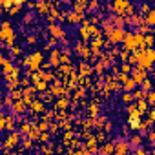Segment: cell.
Returning a JSON list of instances; mask_svg holds the SVG:
<instances>
[{
  "instance_id": "obj_1",
  "label": "cell",
  "mask_w": 155,
  "mask_h": 155,
  "mask_svg": "<svg viewBox=\"0 0 155 155\" xmlns=\"http://www.w3.org/2000/svg\"><path fill=\"white\" fill-rule=\"evenodd\" d=\"M40 62H42V53H35V55H31V57H28V58L24 60V64L29 66L31 71H37L38 66H40Z\"/></svg>"
},
{
  "instance_id": "obj_2",
  "label": "cell",
  "mask_w": 155,
  "mask_h": 155,
  "mask_svg": "<svg viewBox=\"0 0 155 155\" xmlns=\"http://www.w3.org/2000/svg\"><path fill=\"white\" fill-rule=\"evenodd\" d=\"M128 8H130V2H128V0H117V2L111 4V9L117 13V17L126 15V9Z\"/></svg>"
},
{
  "instance_id": "obj_3",
  "label": "cell",
  "mask_w": 155,
  "mask_h": 155,
  "mask_svg": "<svg viewBox=\"0 0 155 155\" xmlns=\"http://www.w3.org/2000/svg\"><path fill=\"white\" fill-rule=\"evenodd\" d=\"M124 35H126V29H122V28H113L111 31H108V37H110V40L113 44L120 42V40L124 38Z\"/></svg>"
},
{
  "instance_id": "obj_4",
  "label": "cell",
  "mask_w": 155,
  "mask_h": 155,
  "mask_svg": "<svg viewBox=\"0 0 155 155\" xmlns=\"http://www.w3.org/2000/svg\"><path fill=\"white\" fill-rule=\"evenodd\" d=\"M122 40H124V51H131V49H135V42H133V33H126Z\"/></svg>"
},
{
  "instance_id": "obj_5",
  "label": "cell",
  "mask_w": 155,
  "mask_h": 155,
  "mask_svg": "<svg viewBox=\"0 0 155 155\" xmlns=\"http://www.w3.org/2000/svg\"><path fill=\"white\" fill-rule=\"evenodd\" d=\"M146 79V71L144 70H140V68H135V70H133V82H135V84H139V82H142V80Z\"/></svg>"
},
{
  "instance_id": "obj_6",
  "label": "cell",
  "mask_w": 155,
  "mask_h": 155,
  "mask_svg": "<svg viewBox=\"0 0 155 155\" xmlns=\"http://www.w3.org/2000/svg\"><path fill=\"white\" fill-rule=\"evenodd\" d=\"M49 31H51V35L55 37V40L64 37V29L60 28V26H57V24H49Z\"/></svg>"
},
{
  "instance_id": "obj_7",
  "label": "cell",
  "mask_w": 155,
  "mask_h": 155,
  "mask_svg": "<svg viewBox=\"0 0 155 155\" xmlns=\"http://www.w3.org/2000/svg\"><path fill=\"white\" fill-rule=\"evenodd\" d=\"M128 142H117V146H113V152H115V155H126L128 153Z\"/></svg>"
},
{
  "instance_id": "obj_8",
  "label": "cell",
  "mask_w": 155,
  "mask_h": 155,
  "mask_svg": "<svg viewBox=\"0 0 155 155\" xmlns=\"http://www.w3.org/2000/svg\"><path fill=\"white\" fill-rule=\"evenodd\" d=\"M17 142H18V133H15V131H13L11 135H9V139L6 140V146H8V148H13Z\"/></svg>"
},
{
  "instance_id": "obj_9",
  "label": "cell",
  "mask_w": 155,
  "mask_h": 155,
  "mask_svg": "<svg viewBox=\"0 0 155 155\" xmlns=\"http://www.w3.org/2000/svg\"><path fill=\"white\" fill-rule=\"evenodd\" d=\"M142 18L148 22V28H150V26L155 24V11H148V13H146V17H142Z\"/></svg>"
},
{
  "instance_id": "obj_10",
  "label": "cell",
  "mask_w": 155,
  "mask_h": 155,
  "mask_svg": "<svg viewBox=\"0 0 155 155\" xmlns=\"http://www.w3.org/2000/svg\"><path fill=\"white\" fill-rule=\"evenodd\" d=\"M82 13H77V11H73V13H70L68 15V20L70 22H79V20H82Z\"/></svg>"
},
{
  "instance_id": "obj_11",
  "label": "cell",
  "mask_w": 155,
  "mask_h": 155,
  "mask_svg": "<svg viewBox=\"0 0 155 155\" xmlns=\"http://www.w3.org/2000/svg\"><path fill=\"white\" fill-rule=\"evenodd\" d=\"M13 108H15L17 113H22L26 110V102H24V100H17V102H13Z\"/></svg>"
},
{
  "instance_id": "obj_12",
  "label": "cell",
  "mask_w": 155,
  "mask_h": 155,
  "mask_svg": "<svg viewBox=\"0 0 155 155\" xmlns=\"http://www.w3.org/2000/svg\"><path fill=\"white\" fill-rule=\"evenodd\" d=\"M140 86H142V88H140V91H144V93L152 91V82H150V80H148V79H144L142 82H140Z\"/></svg>"
},
{
  "instance_id": "obj_13",
  "label": "cell",
  "mask_w": 155,
  "mask_h": 155,
  "mask_svg": "<svg viewBox=\"0 0 155 155\" xmlns=\"http://www.w3.org/2000/svg\"><path fill=\"white\" fill-rule=\"evenodd\" d=\"M135 86H137V84L133 82L131 79H126V80H124V90H126V91H131V90H133Z\"/></svg>"
},
{
  "instance_id": "obj_14",
  "label": "cell",
  "mask_w": 155,
  "mask_h": 155,
  "mask_svg": "<svg viewBox=\"0 0 155 155\" xmlns=\"http://www.w3.org/2000/svg\"><path fill=\"white\" fill-rule=\"evenodd\" d=\"M111 152H113V144H104V148L100 150V153H102V155H110Z\"/></svg>"
},
{
  "instance_id": "obj_15",
  "label": "cell",
  "mask_w": 155,
  "mask_h": 155,
  "mask_svg": "<svg viewBox=\"0 0 155 155\" xmlns=\"http://www.w3.org/2000/svg\"><path fill=\"white\" fill-rule=\"evenodd\" d=\"M2 64H4V71H6V73H8V75H9V71L13 70L11 62H9V60H6V58H2Z\"/></svg>"
},
{
  "instance_id": "obj_16",
  "label": "cell",
  "mask_w": 155,
  "mask_h": 155,
  "mask_svg": "<svg viewBox=\"0 0 155 155\" xmlns=\"http://www.w3.org/2000/svg\"><path fill=\"white\" fill-rule=\"evenodd\" d=\"M31 108H33L35 111H42V110H44V104L38 102V100H35V102H31Z\"/></svg>"
},
{
  "instance_id": "obj_17",
  "label": "cell",
  "mask_w": 155,
  "mask_h": 155,
  "mask_svg": "<svg viewBox=\"0 0 155 155\" xmlns=\"http://www.w3.org/2000/svg\"><path fill=\"white\" fill-rule=\"evenodd\" d=\"M80 73H82V75H90L91 73V68L88 64H80Z\"/></svg>"
},
{
  "instance_id": "obj_18",
  "label": "cell",
  "mask_w": 155,
  "mask_h": 155,
  "mask_svg": "<svg viewBox=\"0 0 155 155\" xmlns=\"http://www.w3.org/2000/svg\"><path fill=\"white\" fill-rule=\"evenodd\" d=\"M86 6H88V2H84V0H82V2H75V9H77V13H80V11L86 8Z\"/></svg>"
},
{
  "instance_id": "obj_19",
  "label": "cell",
  "mask_w": 155,
  "mask_h": 155,
  "mask_svg": "<svg viewBox=\"0 0 155 155\" xmlns=\"http://www.w3.org/2000/svg\"><path fill=\"white\" fill-rule=\"evenodd\" d=\"M51 64L58 66V51H53V53H51Z\"/></svg>"
},
{
  "instance_id": "obj_20",
  "label": "cell",
  "mask_w": 155,
  "mask_h": 155,
  "mask_svg": "<svg viewBox=\"0 0 155 155\" xmlns=\"http://www.w3.org/2000/svg\"><path fill=\"white\" fill-rule=\"evenodd\" d=\"M144 95H146V93H144V91H135V93H133V95H131V97H133V99H135V100H137V99H140V100H144Z\"/></svg>"
},
{
  "instance_id": "obj_21",
  "label": "cell",
  "mask_w": 155,
  "mask_h": 155,
  "mask_svg": "<svg viewBox=\"0 0 155 155\" xmlns=\"http://www.w3.org/2000/svg\"><path fill=\"white\" fill-rule=\"evenodd\" d=\"M153 100H155V95L152 91H148V95H146V104H153Z\"/></svg>"
},
{
  "instance_id": "obj_22",
  "label": "cell",
  "mask_w": 155,
  "mask_h": 155,
  "mask_svg": "<svg viewBox=\"0 0 155 155\" xmlns=\"http://www.w3.org/2000/svg\"><path fill=\"white\" fill-rule=\"evenodd\" d=\"M28 137H29V139H37V137H38V130H35V128H33V130H29Z\"/></svg>"
},
{
  "instance_id": "obj_23",
  "label": "cell",
  "mask_w": 155,
  "mask_h": 155,
  "mask_svg": "<svg viewBox=\"0 0 155 155\" xmlns=\"http://www.w3.org/2000/svg\"><path fill=\"white\" fill-rule=\"evenodd\" d=\"M142 142V139H140V135H135V137H131V144L133 146H137V144H140Z\"/></svg>"
},
{
  "instance_id": "obj_24",
  "label": "cell",
  "mask_w": 155,
  "mask_h": 155,
  "mask_svg": "<svg viewBox=\"0 0 155 155\" xmlns=\"http://www.w3.org/2000/svg\"><path fill=\"white\" fill-rule=\"evenodd\" d=\"M128 113H130V115L137 113V104H130V106H128Z\"/></svg>"
},
{
  "instance_id": "obj_25",
  "label": "cell",
  "mask_w": 155,
  "mask_h": 155,
  "mask_svg": "<svg viewBox=\"0 0 155 155\" xmlns=\"http://www.w3.org/2000/svg\"><path fill=\"white\" fill-rule=\"evenodd\" d=\"M152 44H153V38L148 35V37H144V46H148V48H152Z\"/></svg>"
},
{
  "instance_id": "obj_26",
  "label": "cell",
  "mask_w": 155,
  "mask_h": 155,
  "mask_svg": "<svg viewBox=\"0 0 155 155\" xmlns=\"http://www.w3.org/2000/svg\"><path fill=\"white\" fill-rule=\"evenodd\" d=\"M148 11H152L148 4H142V6H140V15H142V13H148Z\"/></svg>"
},
{
  "instance_id": "obj_27",
  "label": "cell",
  "mask_w": 155,
  "mask_h": 155,
  "mask_svg": "<svg viewBox=\"0 0 155 155\" xmlns=\"http://www.w3.org/2000/svg\"><path fill=\"white\" fill-rule=\"evenodd\" d=\"M29 130H31L29 124H22V128H20V131H22V133H29Z\"/></svg>"
},
{
  "instance_id": "obj_28",
  "label": "cell",
  "mask_w": 155,
  "mask_h": 155,
  "mask_svg": "<svg viewBox=\"0 0 155 155\" xmlns=\"http://www.w3.org/2000/svg\"><path fill=\"white\" fill-rule=\"evenodd\" d=\"M122 100H124V102H131L133 97L130 95V93H124V95H122Z\"/></svg>"
},
{
  "instance_id": "obj_29",
  "label": "cell",
  "mask_w": 155,
  "mask_h": 155,
  "mask_svg": "<svg viewBox=\"0 0 155 155\" xmlns=\"http://www.w3.org/2000/svg\"><path fill=\"white\" fill-rule=\"evenodd\" d=\"M66 106H68V102H66L64 99H60L58 102H57V108H66Z\"/></svg>"
},
{
  "instance_id": "obj_30",
  "label": "cell",
  "mask_w": 155,
  "mask_h": 155,
  "mask_svg": "<svg viewBox=\"0 0 155 155\" xmlns=\"http://www.w3.org/2000/svg\"><path fill=\"white\" fill-rule=\"evenodd\" d=\"M131 71V68H130V64H124L122 66V73H124V75H126V73H130Z\"/></svg>"
},
{
  "instance_id": "obj_31",
  "label": "cell",
  "mask_w": 155,
  "mask_h": 155,
  "mask_svg": "<svg viewBox=\"0 0 155 155\" xmlns=\"http://www.w3.org/2000/svg\"><path fill=\"white\" fill-rule=\"evenodd\" d=\"M18 8H20V2H18V4H17V6H15V8H13L11 11H9V15H15V13L18 11Z\"/></svg>"
},
{
  "instance_id": "obj_32",
  "label": "cell",
  "mask_w": 155,
  "mask_h": 155,
  "mask_svg": "<svg viewBox=\"0 0 155 155\" xmlns=\"http://www.w3.org/2000/svg\"><path fill=\"white\" fill-rule=\"evenodd\" d=\"M135 155H146V152L142 150V148H137V150H135Z\"/></svg>"
},
{
  "instance_id": "obj_33",
  "label": "cell",
  "mask_w": 155,
  "mask_h": 155,
  "mask_svg": "<svg viewBox=\"0 0 155 155\" xmlns=\"http://www.w3.org/2000/svg\"><path fill=\"white\" fill-rule=\"evenodd\" d=\"M46 88V82H37V90H44Z\"/></svg>"
},
{
  "instance_id": "obj_34",
  "label": "cell",
  "mask_w": 155,
  "mask_h": 155,
  "mask_svg": "<svg viewBox=\"0 0 155 155\" xmlns=\"http://www.w3.org/2000/svg\"><path fill=\"white\" fill-rule=\"evenodd\" d=\"M6 120H8V119H4V115H0V128H4V124H6Z\"/></svg>"
},
{
  "instance_id": "obj_35",
  "label": "cell",
  "mask_w": 155,
  "mask_h": 155,
  "mask_svg": "<svg viewBox=\"0 0 155 155\" xmlns=\"http://www.w3.org/2000/svg\"><path fill=\"white\" fill-rule=\"evenodd\" d=\"M42 79H44V80H51L53 75H51V73H48V75H42Z\"/></svg>"
},
{
  "instance_id": "obj_36",
  "label": "cell",
  "mask_w": 155,
  "mask_h": 155,
  "mask_svg": "<svg viewBox=\"0 0 155 155\" xmlns=\"http://www.w3.org/2000/svg\"><path fill=\"white\" fill-rule=\"evenodd\" d=\"M71 137H73V133H71V131H66V135H64V139L68 140V139H71Z\"/></svg>"
},
{
  "instance_id": "obj_37",
  "label": "cell",
  "mask_w": 155,
  "mask_h": 155,
  "mask_svg": "<svg viewBox=\"0 0 155 155\" xmlns=\"http://www.w3.org/2000/svg\"><path fill=\"white\" fill-rule=\"evenodd\" d=\"M90 8H91V9H95V8H99V4H97V2H91V4H90Z\"/></svg>"
},
{
  "instance_id": "obj_38",
  "label": "cell",
  "mask_w": 155,
  "mask_h": 155,
  "mask_svg": "<svg viewBox=\"0 0 155 155\" xmlns=\"http://www.w3.org/2000/svg\"><path fill=\"white\" fill-rule=\"evenodd\" d=\"M24 148H31V140H26V142H24Z\"/></svg>"
},
{
  "instance_id": "obj_39",
  "label": "cell",
  "mask_w": 155,
  "mask_h": 155,
  "mask_svg": "<svg viewBox=\"0 0 155 155\" xmlns=\"http://www.w3.org/2000/svg\"><path fill=\"white\" fill-rule=\"evenodd\" d=\"M75 155H88V153H86V152H77Z\"/></svg>"
},
{
  "instance_id": "obj_40",
  "label": "cell",
  "mask_w": 155,
  "mask_h": 155,
  "mask_svg": "<svg viewBox=\"0 0 155 155\" xmlns=\"http://www.w3.org/2000/svg\"><path fill=\"white\" fill-rule=\"evenodd\" d=\"M17 155H22V153H17Z\"/></svg>"
}]
</instances>
